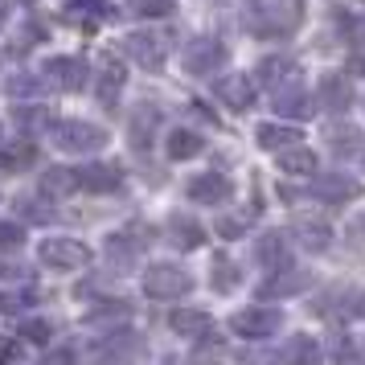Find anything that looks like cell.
Segmentation results:
<instances>
[{
  "instance_id": "cell-34",
  "label": "cell",
  "mask_w": 365,
  "mask_h": 365,
  "mask_svg": "<svg viewBox=\"0 0 365 365\" xmlns=\"http://www.w3.org/2000/svg\"><path fill=\"white\" fill-rule=\"evenodd\" d=\"M17 205H21V214H25V217H37V222H50V210H41V201H34V197H21L17 201Z\"/></svg>"
},
{
  "instance_id": "cell-4",
  "label": "cell",
  "mask_w": 365,
  "mask_h": 365,
  "mask_svg": "<svg viewBox=\"0 0 365 365\" xmlns=\"http://www.w3.org/2000/svg\"><path fill=\"white\" fill-rule=\"evenodd\" d=\"M279 324H283V316L275 308H242L230 320V332L242 336V341H267V336L279 332Z\"/></svg>"
},
{
  "instance_id": "cell-5",
  "label": "cell",
  "mask_w": 365,
  "mask_h": 365,
  "mask_svg": "<svg viewBox=\"0 0 365 365\" xmlns=\"http://www.w3.org/2000/svg\"><path fill=\"white\" fill-rule=\"evenodd\" d=\"M312 283V275L308 271H296L292 263L275 267L271 275L263 279V287H259V299H283V296H296V292H304Z\"/></svg>"
},
{
  "instance_id": "cell-24",
  "label": "cell",
  "mask_w": 365,
  "mask_h": 365,
  "mask_svg": "<svg viewBox=\"0 0 365 365\" xmlns=\"http://www.w3.org/2000/svg\"><path fill=\"white\" fill-rule=\"evenodd\" d=\"M168 234H173V242L177 247H185V250H193V247H201V222H193V217H173L168 222Z\"/></svg>"
},
{
  "instance_id": "cell-35",
  "label": "cell",
  "mask_w": 365,
  "mask_h": 365,
  "mask_svg": "<svg viewBox=\"0 0 365 365\" xmlns=\"http://www.w3.org/2000/svg\"><path fill=\"white\" fill-rule=\"evenodd\" d=\"M242 226H247L242 217H217V234H222V238H238Z\"/></svg>"
},
{
  "instance_id": "cell-9",
  "label": "cell",
  "mask_w": 365,
  "mask_h": 365,
  "mask_svg": "<svg viewBox=\"0 0 365 365\" xmlns=\"http://www.w3.org/2000/svg\"><path fill=\"white\" fill-rule=\"evenodd\" d=\"M123 86H128L123 62H119L115 53H103V62H99V99L107 103V107H115L119 95H123Z\"/></svg>"
},
{
  "instance_id": "cell-23",
  "label": "cell",
  "mask_w": 365,
  "mask_h": 365,
  "mask_svg": "<svg viewBox=\"0 0 365 365\" xmlns=\"http://www.w3.org/2000/svg\"><path fill=\"white\" fill-rule=\"evenodd\" d=\"M255 255H259V263H267V271H275V267L287 263V238L283 234H263Z\"/></svg>"
},
{
  "instance_id": "cell-19",
  "label": "cell",
  "mask_w": 365,
  "mask_h": 365,
  "mask_svg": "<svg viewBox=\"0 0 365 365\" xmlns=\"http://www.w3.org/2000/svg\"><path fill=\"white\" fill-rule=\"evenodd\" d=\"M74 189H83L78 168H46V173H41V193H46V197H70Z\"/></svg>"
},
{
  "instance_id": "cell-16",
  "label": "cell",
  "mask_w": 365,
  "mask_h": 365,
  "mask_svg": "<svg viewBox=\"0 0 365 365\" xmlns=\"http://www.w3.org/2000/svg\"><path fill=\"white\" fill-rule=\"evenodd\" d=\"M279 173H287V177H312L316 173V152L304 148V144L279 148Z\"/></svg>"
},
{
  "instance_id": "cell-18",
  "label": "cell",
  "mask_w": 365,
  "mask_h": 365,
  "mask_svg": "<svg viewBox=\"0 0 365 365\" xmlns=\"http://www.w3.org/2000/svg\"><path fill=\"white\" fill-rule=\"evenodd\" d=\"M29 165H37L34 140H13L9 148H0V173H25Z\"/></svg>"
},
{
  "instance_id": "cell-10",
  "label": "cell",
  "mask_w": 365,
  "mask_h": 365,
  "mask_svg": "<svg viewBox=\"0 0 365 365\" xmlns=\"http://www.w3.org/2000/svg\"><path fill=\"white\" fill-rule=\"evenodd\" d=\"M222 62H226V50H222L217 41H210V37H201V41H193V46L185 50V70H189V74H214Z\"/></svg>"
},
{
  "instance_id": "cell-22",
  "label": "cell",
  "mask_w": 365,
  "mask_h": 365,
  "mask_svg": "<svg viewBox=\"0 0 365 365\" xmlns=\"http://www.w3.org/2000/svg\"><path fill=\"white\" fill-rule=\"evenodd\" d=\"M296 234H299V247H308V250H329V242H332V230L324 222H316V217H299Z\"/></svg>"
},
{
  "instance_id": "cell-32",
  "label": "cell",
  "mask_w": 365,
  "mask_h": 365,
  "mask_svg": "<svg viewBox=\"0 0 365 365\" xmlns=\"http://www.w3.org/2000/svg\"><path fill=\"white\" fill-rule=\"evenodd\" d=\"M50 320H25L21 324V341H29V345H46L50 341Z\"/></svg>"
},
{
  "instance_id": "cell-25",
  "label": "cell",
  "mask_w": 365,
  "mask_h": 365,
  "mask_svg": "<svg viewBox=\"0 0 365 365\" xmlns=\"http://www.w3.org/2000/svg\"><path fill=\"white\" fill-rule=\"evenodd\" d=\"M299 132L296 128H283V123H263L259 128V148H271V152H279L287 148V144H296Z\"/></svg>"
},
{
  "instance_id": "cell-7",
  "label": "cell",
  "mask_w": 365,
  "mask_h": 365,
  "mask_svg": "<svg viewBox=\"0 0 365 365\" xmlns=\"http://www.w3.org/2000/svg\"><path fill=\"white\" fill-rule=\"evenodd\" d=\"M46 78L58 91H83L86 86V62L83 58H50L46 62Z\"/></svg>"
},
{
  "instance_id": "cell-36",
  "label": "cell",
  "mask_w": 365,
  "mask_h": 365,
  "mask_svg": "<svg viewBox=\"0 0 365 365\" xmlns=\"http://www.w3.org/2000/svg\"><path fill=\"white\" fill-rule=\"evenodd\" d=\"M0 357L17 361V357H21V345H17V341H4V336H0Z\"/></svg>"
},
{
  "instance_id": "cell-20",
  "label": "cell",
  "mask_w": 365,
  "mask_h": 365,
  "mask_svg": "<svg viewBox=\"0 0 365 365\" xmlns=\"http://www.w3.org/2000/svg\"><path fill=\"white\" fill-rule=\"evenodd\" d=\"M292 74H296V62H292V58H283V53L259 62V83L271 86V91H283V86L292 83Z\"/></svg>"
},
{
  "instance_id": "cell-40",
  "label": "cell",
  "mask_w": 365,
  "mask_h": 365,
  "mask_svg": "<svg viewBox=\"0 0 365 365\" xmlns=\"http://www.w3.org/2000/svg\"><path fill=\"white\" fill-rule=\"evenodd\" d=\"M4 13H9V9H4V0H0V21H4Z\"/></svg>"
},
{
  "instance_id": "cell-38",
  "label": "cell",
  "mask_w": 365,
  "mask_h": 365,
  "mask_svg": "<svg viewBox=\"0 0 365 365\" xmlns=\"http://www.w3.org/2000/svg\"><path fill=\"white\" fill-rule=\"evenodd\" d=\"M50 361H74V353L70 349H58V353H50Z\"/></svg>"
},
{
  "instance_id": "cell-27",
  "label": "cell",
  "mask_w": 365,
  "mask_h": 365,
  "mask_svg": "<svg viewBox=\"0 0 365 365\" xmlns=\"http://www.w3.org/2000/svg\"><path fill=\"white\" fill-rule=\"evenodd\" d=\"M41 86H46V78L41 74H13L9 83H4V95H13V99H29V95H41Z\"/></svg>"
},
{
  "instance_id": "cell-33",
  "label": "cell",
  "mask_w": 365,
  "mask_h": 365,
  "mask_svg": "<svg viewBox=\"0 0 365 365\" xmlns=\"http://www.w3.org/2000/svg\"><path fill=\"white\" fill-rule=\"evenodd\" d=\"M21 247H25V230H21L17 222L0 217V250H21Z\"/></svg>"
},
{
  "instance_id": "cell-21",
  "label": "cell",
  "mask_w": 365,
  "mask_h": 365,
  "mask_svg": "<svg viewBox=\"0 0 365 365\" xmlns=\"http://www.w3.org/2000/svg\"><path fill=\"white\" fill-rule=\"evenodd\" d=\"M275 111H279L283 119H299V123L316 115L312 99H308L304 91H275Z\"/></svg>"
},
{
  "instance_id": "cell-31",
  "label": "cell",
  "mask_w": 365,
  "mask_h": 365,
  "mask_svg": "<svg viewBox=\"0 0 365 365\" xmlns=\"http://www.w3.org/2000/svg\"><path fill=\"white\" fill-rule=\"evenodd\" d=\"M128 9L140 17H168L173 13V0H128Z\"/></svg>"
},
{
  "instance_id": "cell-1",
  "label": "cell",
  "mask_w": 365,
  "mask_h": 365,
  "mask_svg": "<svg viewBox=\"0 0 365 365\" xmlns=\"http://www.w3.org/2000/svg\"><path fill=\"white\" fill-rule=\"evenodd\" d=\"M144 292L152 299H181L193 292V275L177 263H152L144 271Z\"/></svg>"
},
{
  "instance_id": "cell-12",
  "label": "cell",
  "mask_w": 365,
  "mask_h": 365,
  "mask_svg": "<svg viewBox=\"0 0 365 365\" xmlns=\"http://www.w3.org/2000/svg\"><path fill=\"white\" fill-rule=\"evenodd\" d=\"M217 99L226 107H234V111H247L255 103V83L247 74H226V78H217Z\"/></svg>"
},
{
  "instance_id": "cell-14",
  "label": "cell",
  "mask_w": 365,
  "mask_h": 365,
  "mask_svg": "<svg viewBox=\"0 0 365 365\" xmlns=\"http://www.w3.org/2000/svg\"><path fill=\"white\" fill-rule=\"evenodd\" d=\"M78 181L91 193H115L123 185V173H119V165H86V168H78Z\"/></svg>"
},
{
  "instance_id": "cell-6",
  "label": "cell",
  "mask_w": 365,
  "mask_h": 365,
  "mask_svg": "<svg viewBox=\"0 0 365 365\" xmlns=\"http://www.w3.org/2000/svg\"><path fill=\"white\" fill-rule=\"evenodd\" d=\"M123 50L135 58V66L160 70L165 66V53H168V41L160 34H128L123 37Z\"/></svg>"
},
{
  "instance_id": "cell-11",
  "label": "cell",
  "mask_w": 365,
  "mask_h": 365,
  "mask_svg": "<svg viewBox=\"0 0 365 365\" xmlns=\"http://www.w3.org/2000/svg\"><path fill=\"white\" fill-rule=\"evenodd\" d=\"M168 329L177 332V336L201 341V332L214 329V320H210V312H201V308H173L168 312Z\"/></svg>"
},
{
  "instance_id": "cell-15",
  "label": "cell",
  "mask_w": 365,
  "mask_h": 365,
  "mask_svg": "<svg viewBox=\"0 0 365 365\" xmlns=\"http://www.w3.org/2000/svg\"><path fill=\"white\" fill-rule=\"evenodd\" d=\"M201 148H205L201 132H189V128H173V132L165 135L168 160H193V156H201Z\"/></svg>"
},
{
  "instance_id": "cell-26",
  "label": "cell",
  "mask_w": 365,
  "mask_h": 365,
  "mask_svg": "<svg viewBox=\"0 0 365 365\" xmlns=\"http://www.w3.org/2000/svg\"><path fill=\"white\" fill-rule=\"evenodd\" d=\"M70 21H83V25H95V21H107L111 17V9H107V0H74L66 9Z\"/></svg>"
},
{
  "instance_id": "cell-17",
  "label": "cell",
  "mask_w": 365,
  "mask_h": 365,
  "mask_svg": "<svg viewBox=\"0 0 365 365\" xmlns=\"http://www.w3.org/2000/svg\"><path fill=\"white\" fill-rule=\"evenodd\" d=\"M320 103H324L329 111H345L349 103H353V83H349V74H324V83H320Z\"/></svg>"
},
{
  "instance_id": "cell-8",
  "label": "cell",
  "mask_w": 365,
  "mask_h": 365,
  "mask_svg": "<svg viewBox=\"0 0 365 365\" xmlns=\"http://www.w3.org/2000/svg\"><path fill=\"white\" fill-rule=\"evenodd\" d=\"M312 193L320 201H332V205H341V201H353L361 197V181H353L345 173H324V177H316Z\"/></svg>"
},
{
  "instance_id": "cell-37",
  "label": "cell",
  "mask_w": 365,
  "mask_h": 365,
  "mask_svg": "<svg viewBox=\"0 0 365 365\" xmlns=\"http://www.w3.org/2000/svg\"><path fill=\"white\" fill-rule=\"evenodd\" d=\"M0 279H21V267H13V263L4 267L0 263Z\"/></svg>"
},
{
  "instance_id": "cell-39",
  "label": "cell",
  "mask_w": 365,
  "mask_h": 365,
  "mask_svg": "<svg viewBox=\"0 0 365 365\" xmlns=\"http://www.w3.org/2000/svg\"><path fill=\"white\" fill-rule=\"evenodd\" d=\"M353 70H365V50H357V58H353Z\"/></svg>"
},
{
  "instance_id": "cell-41",
  "label": "cell",
  "mask_w": 365,
  "mask_h": 365,
  "mask_svg": "<svg viewBox=\"0 0 365 365\" xmlns=\"http://www.w3.org/2000/svg\"><path fill=\"white\" fill-rule=\"evenodd\" d=\"M361 160H365V148H361Z\"/></svg>"
},
{
  "instance_id": "cell-28",
  "label": "cell",
  "mask_w": 365,
  "mask_h": 365,
  "mask_svg": "<svg viewBox=\"0 0 365 365\" xmlns=\"http://www.w3.org/2000/svg\"><path fill=\"white\" fill-rule=\"evenodd\" d=\"M17 123L25 132H46V128H53V115H50V107H21Z\"/></svg>"
},
{
  "instance_id": "cell-2",
  "label": "cell",
  "mask_w": 365,
  "mask_h": 365,
  "mask_svg": "<svg viewBox=\"0 0 365 365\" xmlns=\"http://www.w3.org/2000/svg\"><path fill=\"white\" fill-rule=\"evenodd\" d=\"M37 259L50 267V271H78L91 263V247L78 238H46L37 247Z\"/></svg>"
},
{
  "instance_id": "cell-3",
  "label": "cell",
  "mask_w": 365,
  "mask_h": 365,
  "mask_svg": "<svg viewBox=\"0 0 365 365\" xmlns=\"http://www.w3.org/2000/svg\"><path fill=\"white\" fill-rule=\"evenodd\" d=\"M53 144L62 152H99L107 144V132L83 119H70V123H53Z\"/></svg>"
},
{
  "instance_id": "cell-13",
  "label": "cell",
  "mask_w": 365,
  "mask_h": 365,
  "mask_svg": "<svg viewBox=\"0 0 365 365\" xmlns=\"http://www.w3.org/2000/svg\"><path fill=\"white\" fill-rule=\"evenodd\" d=\"M189 197L201 201V205H222V201L230 197V181L222 173H201V177L189 181Z\"/></svg>"
},
{
  "instance_id": "cell-30",
  "label": "cell",
  "mask_w": 365,
  "mask_h": 365,
  "mask_svg": "<svg viewBox=\"0 0 365 365\" xmlns=\"http://www.w3.org/2000/svg\"><path fill=\"white\" fill-rule=\"evenodd\" d=\"M214 287L217 292H234L238 287V267H230V259H214Z\"/></svg>"
},
{
  "instance_id": "cell-29",
  "label": "cell",
  "mask_w": 365,
  "mask_h": 365,
  "mask_svg": "<svg viewBox=\"0 0 365 365\" xmlns=\"http://www.w3.org/2000/svg\"><path fill=\"white\" fill-rule=\"evenodd\" d=\"M361 135H357V128H336V132L329 135V144L336 148V156H353V152H361V144H357Z\"/></svg>"
}]
</instances>
